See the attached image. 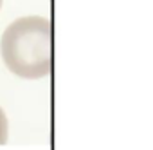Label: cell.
<instances>
[{"label": "cell", "instance_id": "cell-1", "mask_svg": "<svg viewBox=\"0 0 153 150\" xmlns=\"http://www.w3.org/2000/svg\"><path fill=\"white\" fill-rule=\"evenodd\" d=\"M6 67L25 80L51 72V22L45 16H24L9 24L0 40Z\"/></svg>", "mask_w": 153, "mask_h": 150}, {"label": "cell", "instance_id": "cell-2", "mask_svg": "<svg viewBox=\"0 0 153 150\" xmlns=\"http://www.w3.org/2000/svg\"><path fill=\"white\" fill-rule=\"evenodd\" d=\"M7 118H6V112L2 110V107H0V146L6 145L7 141Z\"/></svg>", "mask_w": 153, "mask_h": 150}, {"label": "cell", "instance_id": "cell-3", "mask_svg": "<svg viewBox=\"0 0 153 150\" xmlns=\"http://www.w3.org/2000/svg\"><path fill=\"white\" fill-rule=\"evenodd\" d=\"M0 8H2V0H0Z\"/></svg>", "mask_w": 153, "mask_h": 150}]
</instances>
